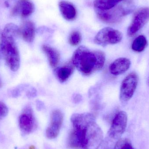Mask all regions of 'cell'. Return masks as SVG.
Instances as JSON below:
<instances>
[{
    "label": "cell",
    "mask_w": 149,
    "mask_h": 149,
    "mask_svg": "<svg viewBox=\"0 0 149 149\" xmlns=\"http://www.w3.org/2000/svg\"><path fill=\"white\" fill-rule=\"evenodd\" d=\"M72 129L67 147L72 149H98L103 141V132L93 114L75 113L72 116Z\"/></svg>",
    "instance_id": "obj_1"
},
{
    "label": "cell",
    "mask_w": 149,
    "mask_h": 149,
    "mask_svg": "<svg viewBox=\"0 0 149 149\" xmlns=\"http://www.w3.org/2000/svg\"><path fill=\"white\" fill-rule=\"evenodd\" d=\"M19 36V27L13 23L7 24L1 34L0 58L5 60L13 72L17 71L20 67V54L15 42Z\"/></svg>",
    "instance_id": "obj_2"
},
{
    "label": "cell",
    "mask_w": 149,
    "mask_h": 149,
    "mask_svg": "<svg viewBox=\"0 0 149 149\" xmlns=\"http://www.w3.org/2000/svg\"><path fill=\"white\" fill-rule=\"evenodd\" d=\"M71 60L80 72L88 76L103 68L106 57L101 51L90 49L86 46H81L74 52Z\"/></svg>",
    "instance_id": "obj_3"
},
{
    "label": "cell",
    "mask_w": 149,
    "mask_h": 149,
    "mask_svg": "<svg viewBox=\"0 0 149 149\" xmlns=\"http://www.w3.org/2000/svg\"><path fill=\"white\" fill-rule=\"evenodd\" d=\"M96 10L98 18L106 23L113 24L119 22L126 15L130 13L131 9L122 5H116L108 10Z\"/></svg>",
    "instance_id": "obj_4"
},
{
    "label": "cell",
    "mask_w": 149,
    "mask_h": 149,
    "mask_svg": "<svg viewBox=\"0 0 149 149\" xmlns=\"http://www.w3.org/2000/svg\"><path fill=\"white\" fill-rule=\"evenodd\" d=\"M122 39V35L120 31L110 27H106L98 32L94 41L96 44L105 47L109 45L118 43Z\"/></svg>",
    "instance_id": "obj_5"
},
{
    "label": "cell",
    "mask_w": 149,
    "mask_h": 149,
    "mask_svg": "<svg viewBox=\"0 0 149 149\" xmlns=\"http://www.w3.org/2000/svg\"><path fill=\"white\" fill-rule=\"evenodd\" d=\"M127 124V115L126 112L120 111L117 113L108 132L109 139L113 141H119L126 130Z\"/></svg>",
    "instance_id": "obj_6"
},
{
    "label": "cell",
    "mask_w": 149,
    "mask_h": 149,
    "mask_svg": "<svg viewBox=\"0 0 149 149\" xmlns=\"http://www.w3.org/2000/svg\"><path fill=\"white\" fill-rule=\"evenodd\" d=\"M138 82V75L135 72L130 73L123 79L120 91V98L122 102H127L132 98Z\"/></svg>",
    "instance_id": "obj_7"
},
{
    "label": "cell",
    "mask_w": 149,
    "mask_h": 149,
    "mask_svg": "<svg viewBox=\"0 0 149 149\" xmlns=\"http://www.w3.org/2000/svg\"><path fill=\"white\" fill-rule=\"evenodd\" d=\"M18 124L21 131L25 134L34 132L37 127V123L30 107H26L18 118Z\"/></svg>",
    "instance_id": "obj_8"
},
{
    "label": "cell",
    "mask_w": 149,
    "mask_h": 149,
    "mask_svg": "<svg viewBox=\"0 0 149 149\" xmlns=\"http://www.w3.org/2000/svg\"><path fill=\"white\" fill-rule=\"evenodd\" d=\"M149 20V8H142L134 14L128 29V35L132 36L142 29Z\"/></svg>",
    "instance_id": "obj_9"
},
{
    "label": "cell",
    "mask_w": 149,
    "mask_h": 149,
    "mask_svg": "<svg viewBox=\"0 0 149 149\" xmlns=\"http://www.w3.org/2000/svg\"><path fill=\"white\" fill-rule=\"evenodd\" d=\"M63 122V115L59 110L52 111L51 115L50 123L46 130L47 138L53 139L56 138L60 133Z\"/></svg>",
    "instance_id": "obj_10"
},
{
    "label": "cell",
    "mask_w": 149,
    "mask_h": 149,
    "mask_svg": "<svg viewBox=\"0 0 149 149\" xmlns=\"http://www.w3.org/2000/svg\"><path fill=\"white\" fill-rule=\"evenodd\" d=\"M34 10V4L30 0H18L11 10V15L25 18L30 16Z\"/></svg>",
    "instance_id": "obj_11"
},
{
    "label": "cell",
    "mask_w": 149,
    "mask_h": 149,
    "mask_svg": "<svg viewBox=\"0 0 149 149\" xmlns=\"http://www.w3.org/2000/svg\"><path fill=\"white\" fill-rule=\"evenodd\" d=\"M19 36L25 42L31 43L34 41L36 34V28L33 22L27 21L24 22L19 28Z\"/></svg>",
    "instance_id": "obj_12"
},
{
    "label": "cell",
    "mask_w": 149,
    "mask_h": 149,
    "mask_svg": "<svg viewBox=\"0 0 149 149\" xmlns=\"http://www.w3.org/2000/svg\"><path fill=\"white\" fill-rule=\"evenodd\" d=\"M55 74L60 82H65L74 72V67L72 61H70L59 67H56Z\"/></svg>",
    "instance_id": "obj_13"
},
{
    "label": "cell",
    "mask_w": 149,
    "mask_h": 149,
    "mask_svg": "<svg viewBox=\"0 0 149 149\" xmlns=\"http://www.w3.org/2000/svg\"><path fill=\"white\" fill-rule=\"evenodd\" d=\"M130 60L125 58H121L115 60L109 67L110 73L114 75H120L126 72L130 67Z\"/></svg>",
    "instance_id": "obj_14"
},
{
    "label": "cell",
    "mask_w": 149,
    "mask_h": 149,
    "mask_svg": "<svg viewBox=\"0 0 149 149\" xmlns=\"http://www.w3.org/2000/svg\"><path fill=\"white\" fill-rule=\"evenodd\" d=\"M60 12L63 17L67 21H73L77 16L76 9L72 3L67 1H61L59 3Z\"/></svg>",
    "instance_id": "obj_15"
},
{
    "label": "cell",
    "mask_w": 149,
    "mask_h": 149,
    "mask_svg": "<svg viewBox=\"0 0 149 149\" xmlns=\"http://www.w3.org/2000/svg\"><path fill=\"white\" fill-rule=\"evenodd\" d=\"M42 50L47 56L50 65L52 68H56L60 59L59 52L55 48L48 45L42 46Z\"/></svg>",
    "instance_id": "obj_16"
},
{
    "label": "cell",
    "mask_w": 149,
    "mask_h": 149,
    "mask_svg": "<svg viewBox=\"0 0 149 149\" xmlns=\"http://www.w3.org/2000/svg\"><path fill=\"white\" fill-rule=\"evenodd\" d=\"M123 0H95L94 6L95 9L108 10L116 6Z\"/></svg>",
    "instance_id": "obj_17"
},
{
    "label": "cell",
    "mask_w": 149,
    "mask_h": 149,
    "mask_svg": "<svg viewBox=\"0 0 149 149\" xmlns=\"http://www.w3.org/2000/svg\"><path fill=\"white\" fill-rule=\"evenodd\" d=\"M147 45V40L144 36L137 37L132 44V49L137 52H141L145 49Z\"/></svg>",
    "instance_id": "obj_18"
},
{
    "label": "cell",
    "mask_w": 149,
    "mask_h": 149,
    "mask_svg": "<svg viewBox=\"0 0 149 149\" xmlns=\"http://www.w3.org/2000/svg\"><path fill=\"white\" fill-rule=\"evenodd\" d=\"M113 149H135L131 142L127 138L120 139L115 143Z\"/></svg>",
    "instance_id": "obj_19"
},
{
    "label": "cell",
    "mask_w": 149,
    "mask_h": 149,
    "mask_svg": "<svg viewBox=\"0 0 149 149\" xmlns=\"http://www.w3.org/2000/svg\"><path fill=\"white\" fill-rule=\"evenodd\" d=\"M82 37L80 32L77 31H72L69 38V42L71 45L76 46L79 45L81 41Z\"/></svg>",
    "instance_id": "obj_20"
},
{
    "label": "cell",
    "mask_w": 149,
    "mask_h": 149,
    "mask_svg": "<svg viewBox=\"0 0 149 149\" xmlns=\"http://www.w3.org/2000/svg\"><path fill=\"white\" fill-rule=\"evenodd\" d=\"M8 113V109L5 103L0 101V120L7 116Z\"/></svg>",
    "instance_id": "obj_21"
},
{
    "label": "cell",
    "mask_w": 149,
    "mask_h": 149,
    "mask_svg": "<svg viewBox=\"0 0 149 149\" xmlns=\"http://www.w3.org/2000/svg\"><path fill=\"white\" fill-rule=\"evenodd\" d=\"M2 86V82L1 81V79H0V88H1Z\"/></svg>",
    "instance_id": "obj_22"
},
{
    "label": "cell",
    "mask_w": 149,
    "mask_h": 149,
    "mask_svg": "<svg viewBox=\"0 0 149 149\" xmlns=\"http://www.w3.org/2000/svg\"><path fill=\"white\" fill-rule=\"evenodd\" d=\"M148 85H149V77L148 78Z\"/></svg>",
    "instance_id": "obj_23"
}]
</instances>
